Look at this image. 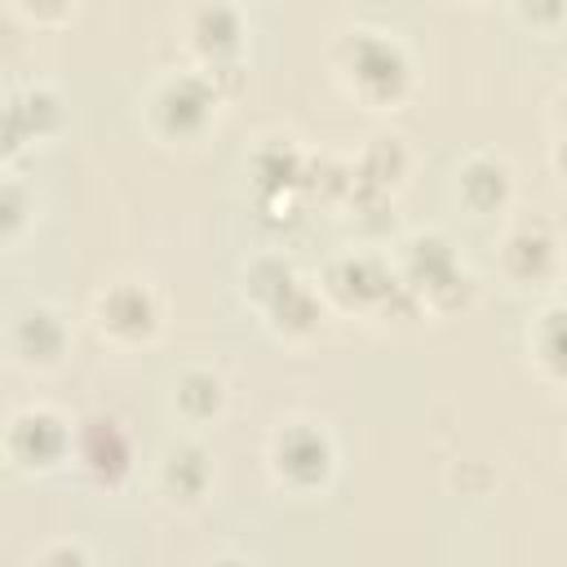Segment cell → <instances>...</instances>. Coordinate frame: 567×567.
Instances as JSON below:
<instances>
[{
    "label": "cell",
    "mask_w": 567,
    "mask_h": 567,
    "mask_svg": "<svg viewBox=\"0 0 567 567\" xmlns=\"http://www.w3.org/2000/svg\"><path fill=\"white\" fill-rule=\"evenodd\" d=\"M536 341H540V363L567 377V310H545Z\"/></svg>",
    "instance_id": "obj_6"
},
{
    "label": "cell",
    "mask_w": 567,
    "mask_h": 567,
    "mask_svg": "<svg viewBox=\"0 0 567 567\" xmlns=\"http://www.w3.org/2000/svg\"><path fill=\"white\" fill-rule=\"evenodd\" d=\"M66 425L44 408H27L9 421V456L22 465H53L66 452Z\"/></svg>",
    "instance_id": "obj_1"
},
{
    "label": "cell",
    "mask_w": 567,
    "mask_h": 567,
    "mask_svg": "<svg viewBox=\"0 0 567 567\" xmlns=\"http://www.w3.org/2000/svg\"><path fill=\"white\" fill-rule=\"evenodd\" d=\"M279 465L284 470H306V478H319L328 470V443H323V434H310L306 452H301V430L279 434Z\"/></svg>",
    "instance_id": "obj_5"
},
{
    "label": "cell",
    "mask_w": 567,
    "mask_h": 567,
    "mask_svg": "<svg viewBox=\"0 0 567 567\" xmlns=\"http://www.w3.org/2000/svg\"><path fill=\"white\" fill-rule=\"evenodd\" d=\"M40 567H89V558H84V549H80V545L58 540V545H49V549L40 554Z\"/></svg>",
    "instance_id": "obj_7"
},
{
    "label": "cell",
    "mask_w": 567,
    "mask_h": 567,
    "mask_svg": "<svg viewBox=\"0 0 567 567\" xmlns=\"http://www.w3.org/2000/svg\"><path fill=\"white\" fill-rule=\"evenodd\" d=\"M62 341H66V332H62L58 315L44 310V306L27 310V315L18 319V328H13V346H18V354L31 359V363H35V359H40V363H53L58 350H62Z\"/></svg>",
    "instance_id": "obj_3"
},
{
    "label": "cell",
    "mask_w": 567,
    "mask_h": 567,
    "mask_svg": "<svg viewBox=\"0 0 567 567\" xmlns=\"http://www.w3.org/2000/svg\"><path fill=\"white\" fill-rule=\"evenodd\" d=\"M97 319H102V328H111L120 337H142L155 323V306H151V297H146L142 284H120V288L102 292Z\"/></svg>",
    "instance_id": "obj_2"
},
{
    "label": "cell",
    "mask_w": 567,
    "mask_h": 567,
    "mask_svg": "<svg viewBox=\"0 0 567 567\" xmlns=\"http://www.w3.org/2000/svg\"><path fill=\"white\" fill-rule=\"evenodd\" d=\"M124 456H128V447H124V439H120V430L111 421H102V416L84 421V465L93 474L115 478L124 470Z\"/></svg>",
    "instance_id": "obj_4"
}]
</instances>
